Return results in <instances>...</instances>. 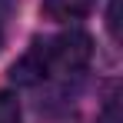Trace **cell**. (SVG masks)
<instances>
[{
	"instance_id": "cell-2",
	"label": "cell",
	"mask_w": 123,
	"mask_h": 123,
	"mask_svg": "<svg viewBox=\"0 0 123 123\" xmlns=\"http://www.w3.org/2000/svg\"><path fill=\"white\" fill-rule=\"evenodd\" d=\"M97 0H43V17L57 23H70V20H83L90 10H93Z\"/></svg>"
},
{
	"instance_id": "cell-3",
	"label": "cell",
	"mask_w": 123,
	"mask_h": 123,
	"mask_svg": "<svg viewBox=\"0 0 123 123\" xmlns=\"http://www.w3.org/2000/svg\"><path fill=\"white\" fill-rule=\"evenodd\" d=\"M47 77V63H43V47L37 50H30L27 57H23L17 67H13V80L17 83H37Z\"/></svg>"
},
{
	"instance_id": "cell-4",
	"label": "cell",
	"mask_w": 123,
	"mask_h": 123,
	"mask_svg": "<svg viewBox=\"0 0 123 123\" xmlns=\"http://www.w3.org/2000/svg\"><path fill=\"white\" fill-rule=\"evenodd\" d=\"M0 123H20V100L13 93H0Z\"/></svg>"
},
{
	"instance_id": "cell-6",
	"label": "cell",
	"mask_w": 123,
	"mask_h": 123,
	"mask_svg": "<svg viewBox=\"0 0 123 123\" xmlns=\"http://www.w3.org/2000/svg\"><path fill=\"white\" fill-rule=\"evenodd\" d=\"M0 43H3V37H0Z\"/></svg>"
},
{
	"instance_id": "cell-1",
	"label": "cell",
	"mask_w": 123,
	"mask_h": 123,
	"mask_svg": "<svg viewBox=\"0 0 123 123\" xmlns=\"http://www.w3.org/2000/svg\"><path fill=\"white\" fill-rule=\"evenodd\" d=\"M93 57V40L86 30H63L57 40H50L43 47V63H47V73H60V77H70V73H80L83 67Z\"/></svg>"
},
{
	"instance_id": "cell-5",
	"label": "cell",
	"mask_w": 123,
	"mask_h": 123,
	"mask_svg": "<svg viewBox=\"0 0 123 123\" xmlns=\"http://www.w3.org/2000/svg\"><path fill=\"white\" fill-rule=\"evenodd\" d=\"M117 10H120V0H110V13H106V27H110V33L117 37V27H120V20H117Z\"/></svg>"
}]
</instances>
